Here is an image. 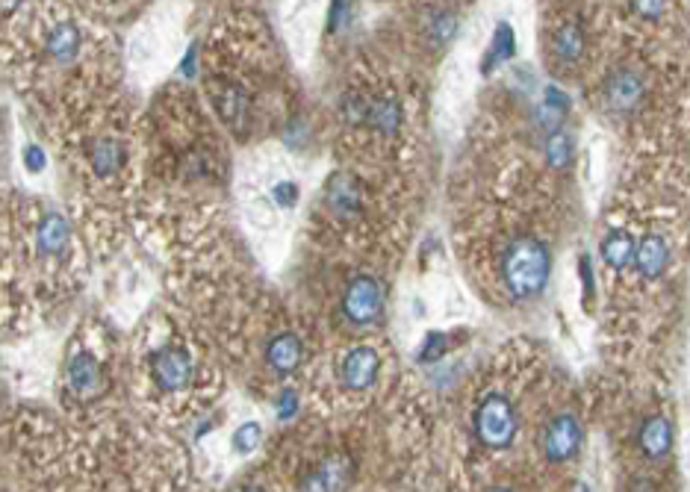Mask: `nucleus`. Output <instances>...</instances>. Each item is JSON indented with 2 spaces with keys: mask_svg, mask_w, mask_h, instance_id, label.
<instances>
[{
  "mask_svg": "<svg viewBox=\"0 0 690 492\" xmlns=\"http://www.w3.org/2000/svg\"><path fill=\"white\" fill-rule=\"evenodd\" d=\"M551 274V254L549 248L534 236H517L505 248L501 257V277L505 289L517 301H529L543 292Z\"/></svg>",
  "mask_w": 690,
  "mask_h": 492,
  "instance_id": "1",
  "label": "nucleus"
},
{
  "mask_svg": "<svg viewBox=\"0 0 690 492\" xmlns=\"http://www.w3.org/2000/svg\"><path fill=\"white\" fill-rule=\"evenodd\" d=\"M517 410L505 395H487L475 410V436L487 448H510L517 439Z\"/></svg>",
  "mask_w": 690,
  "mask_h": 492,
  "instance_id": "2",
  "label": "nucleus"
},
{
  "mask_svg": "<svg viewBox=\"0 0 690 492\" xmlns=\"http://www.w3.org/2000/svg\"><path fill=\"white\" fill-rule=\"evenodd\" d=\"M381 310H384V289H381L378 281H375V277L360 274L345 286L343 315L355 327H366L372 322H378Z\"/></svg>",
  "mask_w": 690,
  "mask_h": 492,
  "instance_id": "3",
  "label": "nucleus"
},
{
  "mask_svg": "<svg viewBox=\"0 0 690 492\" xmlns=\"http://www.w3.org/2000/svg\"><path fill=\"white\" fill-rule=\"evenodd\" d=\"M644 97H646V83L641 74L632 68L613 71L605 80V86H602V100H605V109L611 116H634V112L644 107Z\"/></svg>",
  "mask_w": 690,
  "mask_h": 492,
  "instance_id": "4",
  "label": "nucleus"
},
{
  "mask_svg": "<svg viewBox=\"0 0 690 492\" xmlns=\"http://www.w3.org/2000/svg\"><path fill=\"white\" fill-rule=\"evenodd\" d=\"M150 374H154V384L160 389L178 393L192 381V360L180 348H162L150 357Z\"/></svg>",
  "mask_w": 690,
  "mask_h": 492,
  "instance_id": "5",
  "label": "nucleus"
},
{
  "mask_svg": "<svg viewBox=\"0 0 690 492\" xmlns=\"http://www.w3.org/2000/svg\"><path fill=\"white\" fill-rule=\"evenodd\" d=\"M582 448V425L572 415H555L546 427L543 451L549 463H570Z\"/></svg>",
  "mask_w": 690,
  "mask_h": 492,
  "instance_id": "6",
  "label": "nucleus"
},
{
  "mask_svg": "<svg viewBox=\"0 0 690 492\" xmlns=\"http://www.w3.org/2000/svg\"><path fill=\"white\" fill-rule=\"evenodd\" d=\"M378 372H381V357L375 348H351L343 365H340V374H343V384L348 389H355V393H360V389H369L375 381H378Z\"/></svg>",
  "mask_w": 690,
  "mask_h": 492,
  "instance_id": "7",
  "label": "nucleus"
},
{
  "mask_svg": "<svg viewBox=\"0 0 690 492\" xmlns=\"http://www.w3.org/2000/svg\"><path fill=\"white\" fill-rule=\"evenodd\" d=\"M324 204L331 212H336L340 219H351L360 212V183L351 178V174H336L328 183V192H324Z\"/></svg>",
  "mask_w": 690,
  "mask_h": 492,
  "instance_id": "8",
  "label": "nucleus"
},
{
  "mask_svg": "<svg viewBox=\"0 0 690 492\" xmlns=\"http://www.w3.org/2000/svg\"><path fill=\"white\" fill-rule=\"evenodd\" d=\"M637 446L646 454L649 460H661L667 457L673 448V425L664 415H652V419L644 422L641 436H637Z\"/></svg>",
  "mask_w": 690,
  "mask_h": 492,
  "instance_id": "9",
  "label": "nucleus"
},
{
  "mask_svg": "<svg viewBox=\"0 0 690 492\" xmlns=\"http://www.w3.org/2000/svg\"><path fill=\"white\" fill-rule=\"evenodd\" d=\"M100 365L92 354H77L68 365V386L74 395L80 398H92L100 389Z\"/></svg>",
  "mask_w": 690,
  "mask_h": 492,
  "instance_id": "10",
  "label": "nucleus"
},
{
  "mask_svg": "<svg viewBox=\"0 0 690 492\" xmlns=\"http://www.w3.org/2000/svg\"><path fill=\"white\" fill-rule=\"evenodd\" d=\"M667 260H670L667 242L655 233L644 236V242L637 245V254H634V262H637V269H641V274L649 277V281H658V277L667 272Z\"/></svg>",
  "mask_w": 690,
  "mask_h": 492,
  "instance_id": "11",
  "label": "nucleus"
},
{
  "mask_svg": "<svg viewBox=\"0 0 690 492\" xmlns=\"http://www.w3.org/2000/svg\"><path fill=\"white\" fill-rule=\"evenodd\" d=\"M266 360L278 374H293L301 365V343L295 333H278L266 345Z\"/></svg>",
  "mask_w": 690,
  "mask_h": 492,
  "instance_id": "12",
  "label": "nucleus"
},
{
  "mask_svg": "<svg viewBox=\"0 0 690 492\" xmlns=\"http://www.w3.org/2000/svg\"><path fill=\"white\" fill-rule=\"evenodd\" d=\"M599 251H602V260H605L613 272H623V269L634 260L637 245H634V239H632L629 233L611 231L605 239H602V248H599Z\"/></svg>",
  "mask_w": 690,
  "mask_h": 492,
  "instance_id": "13",
  "label": "nucleus"
},
{
  "mask_svg": "<svg viewBox=\"0 0 690 492\" xmlns=\"http://www.w3.org/2000/svg\"><path fill=\"white\" fill-rule=\"evenodd\" d=\"M401 118H405V112H401V104L396 97H381V100H372L369 107V128H375L381 136H396L401 128Z\"/></svg>",
  "mask_w": 690,
  "mask_h": 492,
  "instance_id": "14",
  "label": "nucleus"
},
{
  "mask_svg": "<svg viewBox=\"0 0 690 492\" xmlns=\"http://www.w3.org/2000/svg\"><path fill=\"white\" fill-rule=\"evenodd\" d=\"M36 242H39V251L47 257H57L66 251L68 245V224L57 212H50V216L39 224V236H36Z\"/></svg>",
  "mask_w": 690,
  "mask_h": 492,
  "instance_id": "15",
  "label": "nucleus"
},
{
  "mask_svg": "<svg viewBox=\"0 0 690 492\" xmlns=\"http://www.w3.org/2000/svg\"><path fill=\"white\" fill-rule=\"evenodd\" d=\"M555 56L561 59V62H579L582 59V54H584V30H582V24L579 21H567L563 27L555 33Z\"/></svg>",
  "mask_w": 690,
  "mask_h": 492,
  "instance_id": "16",
  "label": "nucleus"
},
{
  "mask_svg": "<svg viewBox=\"0 0 690 492\" xmlns=\"http://www.w3.org/2000/svg\"><path fill=\"white\" fill-rule=\"evenodd\" d=\"M513 54H517V36H513V27L508 21H501L496 33H493V42H490V54L484 56L481 62V74H490L493 66H501V62H508Z\"/></svg>",
  "mask_w": 690,
  "mask_h": 492,
  "instance_id": "17",
  "label": "nucleus"
},
{
  "mask_svg": "<svg viewBox=\"0 0 690 492\" xmlns=\"http://www.w3.org/2000/svg\"><path fill=\"white\" fill-rule=\"evenodd\" d=\"M89 162L95 174H100V178H107V174L118 171L124 166V148L121 142H116V138H100V142L92 145L89 150Z\"/></svg>",
  "mask_w": 690,
  "mask_h": 492,
  "instance_id": "18",
  "label": "nucleus"
},
{
  "mask_svg": "<svg viewBox=\"0 0 690 492\" xmlns=\"http://www.w3.org/2000/svg\"><path fill=\"white\" fill-rule=\"evenodd\" d=\"M80 50V30L74 24H59L47 36V54L57 62H71Z\"/></svg>",
  "mask_w": 690,
  "mask_h": 492,
  "instance_id": "19",
  "label": "nucleus"
},
{
  "mask_svg": "<svg viewBox=\"0 0 690 492\" xmlns=\"http://www.w3.org/2000/svg\"><path fill=\"white\" fill-rule=\"evenodd\" d=\"M572 154H575V145H572V136L570 133H549L546 136V162L551 169H567L572 162Z\"/></svg>",
  "mask_w": 690,
  "mask_h": 492,
  "instance_id": "20",
  "label": "nucleus"
},
{
  "mask_svg": "<svg viewBox=\"0 0 690 492\" xmlns=\"http://www.w3.org/2000/svg\"><path fill=\"white\" fill-rule=\"evenodd\" d=\"M219 112L228 124H240L248 118V95L240 89V86H228L219 97Z\"/></svg>",
  "mask_w": 690,
  "mask_h": 492,
  "instance_id": "21",
  "label": "nucleus"
},
{
  "mask_svg": "<svg viewBox=\"0 0 690 492\" xmlns=\"http://www.w3.org/2000/svg\"><path fill=\"white\" fill-rule=\"evenodd\" d=\"M458 15H451V12H434L431 15V42L437 47H446L451 39L458 36Z\"/></svg>",
  "mask_w": 690,
  "mask_h": 492,
  "instance_id": "22",
  "label": "nucleus"
},
{
  "mask_svg": "<svg viewBox=\"0 0 690 492\" xmlns=\"http://www.w3.org/2000/svg\"><path fill=\"white\" fill-rule=\"evenodd\" d=\"M369 107H372V100H366L357 92H345L340 100V112L348 124H369Z\"/></svg>",
  "mask_w": 690,
  "mask_h": 492,
  "instance_id": "23",
  "label": "nucleus"
},
{
  "mask_svg": "<svg viewBox=\"0 0 690 492\" xmlns=\"http://www.w3.org/2000/svg\"><path fill=\"white\" fill-rule=\"evenodd\" d=\"M446 351H448V336L440 333V331H434V333L425 336V343L419 348V360L422 363H437L446 354Z\"/></svg>",
  "mask_w": 690,
  "mask_h": 492,
  "instance_id": "24",
  "label": "nucleus"
},
{
  "mask_svg": "<svg viewBox=\"0 0 690 492\" xmlns=\"http://www.w3.org/2000/svg\"><path fill=\"white\" fill-rule=\"evenodd\" d=\"M260 439H263V427L257 422H248V425H242L240 431L233 434V448L248 454V451H254L260 446Z\"/></svg>",
  "mask_w": 690,
  "mask_h": 492,
  "instance_id": "25",
  "label": "nucleus"
},
{
  "mask_svg": "<svg viewBox=\"0 0 690 492\" xmlns=\"http://www.w3.org/2000/svg\"><path fill=\"white\" fill-rule=\"evenodd\" d=\"M664 9H667V0H634V12L646 21H661Z\"/></svg>",
  "mask_w": 690,
  "mask_h": 492,
  "instance_id": "26",
  "label": "nucleus"
},
{
  "mask_svg": "<svg viewBox=\"0 0 690 492\" xmlns=\"http://www.w3.org/2000/svg\"><path fill=\"white\" fill-rule=\"evenodd\" d=\"M543 104L549 107V109H555V112H561V116H567L570 112V97L563 95L558 86H549L546 89V97H543Z\"/></svg>",
  "mask_w": 690,
  "mask_h": 492,
  "instance_id": "27",
  "label": "nucleus"
},
{
  "mask_svg": "<svg viewBox=\"0 0 690 492\" xmlns=\"http://www.w3.org/2000/svg\"><path fill=\"white\" fill-rule=\"evenodd\" d=\"M348 21V0H334L331 4V18H328V30L336 33Z\"/></svg>",
  "mask_w": 690,
  "mask_h": 492,
  "instance_id": "28",
  "label": "nucleus"
},
{
  "mask_svg": "<svg viewBox=\"0 0 690 492\" xmlns=\"http://www.w3.org/2000/svg\"><path fill=\"white\" fill-rule=\"evenodd\" d=\"M272 192H274V200H278L281 207H293L298 200V186L295 183H278Z\"/></svg>",
  "mask_w": 690,
  "mask_h": 492,
  "instance_id": "29",
  "label": "nucleus"
},
{
  "mask_svg": "<svg viewBox=\"0 0 690 492\" xmlns=\"http://www.w3.org/2000/svg\"><path fill=\"white\" fill-rule=\"evenodd\" d=\"M24 162H27V169L33 171H42L45 169V154L39 145H27L24 148Z\"/></svg>",
  "mask_w": 690,
  "mask_h": 492,
  "instance_id": "30",
  "label": "nucleus"
},
{
  "mask_svg": "<svg viewBox=\"0 0 690 492\" xmlns=\"http://www.w3.org/2000/svg\"><path fill=\"white\" fill-rule=\"evenodd\" d=\"M579 272H582V281H584V301L593 298V269H591V257H582L579 262Z\"/></svg>",
  "mask_w": 690,
  "mask_h": 492,
  "instance_id": "31",
  "label": "nucleus"
},
{
  "mask_svg": "<svg viewBox=\"0 0 690 492\" xmlns=\"http://www.w3.org/2000/svg\"><path fill=\"white\" fill-rule=\"evenodd\" d=\"M295 410H298V395L295 393H283L281 404H278V419L286 422L290 415H295Z\"/></svg>",
  "mask_w": 690,
  "mask_h": 492,
  "instance_id": "32",
  "label": "nucleus"
},
{
  "mask_svg": "<svg viewBox=\"0 0 690 492\" xmlns=\"http://www.w3.org/2000/svg\"><path fill=\"white\" fill-rule=\"evenodd\" d=\"M198 66V50H195V45L186 50V59H183V66H180V71H183V77H192V68Z\"/></svg>",
  "mask_w": 690,
  "mask_h": 492,
  "instance_id": "33",
  "label": "nucleus"
},
{
  "mask_svg": "<svg viewBox=\"0 0 690 492\" xmlns=\"http://www.w3.org/2000/svg\"><path fill=\"white\" fill-rule=\"evenodd\" d=\"M18 4L21 0H4V15H12V12L18 9Z\"/></svg>",
  "mask_w": 690,
  "mask_h": 492,
  "instance_id": "34",
  "label": "nucleus"
}]
</instances>
